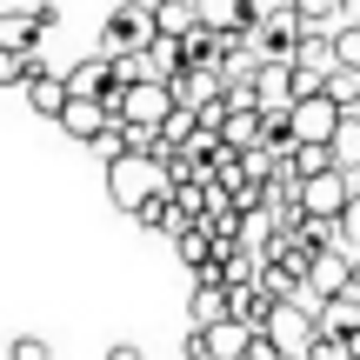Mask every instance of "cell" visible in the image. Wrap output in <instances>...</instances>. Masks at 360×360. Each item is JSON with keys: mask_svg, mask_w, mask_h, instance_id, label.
Returning <instances> with one entry per match:
<instances>
[{"mask_svg": "<svg viewBox=\"0 0 360 360\" xmlns=\"http://www.w3.org/2000/svg\"><path fill=\"white\" fill-rule=\"evenodd\" d=\"M174 174H167V154H141V147H127V154L107 160V200L120 207V214H141L154 193H167Z\"/></svg>", "mask_w": 360, "mask_h": 360, "instance_id": "1", "label": "cell"}, {"mask_svg": "<svg viewBox=\"0 0 360 360\" xmlns=\"http://www.w3.org/2000/svg\"><path fill=\"white\" fill-rule=\"evenodd\" d=\"M160 40V7L154 0H120L101 27V53H147Z\"/></svg>", "mask_w": 360, "mask_h": 360, "instance_id": "2", "label": "cell"}, {"mask_svg": "<svg viewBox=\"0 0 360 360\" xmlns=\"http://www.w3.org/2000/svg\"><path fill=\"white\" fill-rule=\"evenodd\" d=\"M180 107V94H174V80H134V87H120V101H114V114L127 120V127H167V114Z\"/></svg>", "mask_w": 360, "mask_h": 360, "instance_id": "3", "label": "cell"}, {"mask_svg": "<svg viewBox=\"0 0 360 360\" xmlns=\"http://www.w3.org/2000/svg\"><path fill=\"white\" fill-rule=\"evenodd\" d=\"M340 120H347V107H340L327 87H321V94H300V101L287 107V134H294V147H307V141H334Z\"/></svg>", "mask_w": 360, "mask_h": 360, "instance_id": "4", "label": "cell"}, {"mask_svg": "<svg viewBox=\"0 0 360 360\" xmlns=\"http://www.w3.org/2000/svg\"><path fill=\"white\" fill-rule=\"evenodd\" d=\"M354 281H360V254H354L347 240H334V247H321V254H314V267H307V300L321 307V300L347 294Z\"/></svg>", "mask_w": 360, "mask_h": 360, "instance_id": "5", "label": "cell"}, {"mask_svg": "<svg viewBox=\"0 0 360 360\" xmlns=\"http://www.w3.org/2000/svg\"><path fill=\"white\" fill-rule=\"evenodd\" d=\"M254 101H260V114H267V120H287V107L300 101V74H294V60H260V74H254Z\"/></svg>", "mask_w": 360, "mask_h": 360, "instance_id": "6", "label": "cell"}, {"mask_svg": "<svg viewBox=\"0 0 360 360\" xmlns=\"http://www.w3.org/2000/svg\"><path fill=\"white\" fill-rule=\"evenodd\" d=\"M114 120H120V114H114L107 101H94V94H74V101H67V114H60V127H67V141L94 147L107 127H114Z\"/></svg>", "mask_w": 360, "mask_h": 360, "instance_id": "7", "label": "cell"}, {"mask_svg": "<svg viewBox=\"0 0 360 360\" xmlns=\"http://www.w3.org/2000/svg\"><path fill=\"white\" fill-rule=\"evenodd\" d=\"M67 80H74V94H94V101H107V107L120 101L114 53H87V60H74V67H67Z\"/></svg>", "mask_w": 360, "mask_h": 360, "instance_id": "8", "label": "cell"}, {"mask_svg": "<svg viewBox=\"0 0 360 360\" xmlns=\"http://www.w3.org/2000/svg\"><path fill=\"white\" fill-rule=\"evenodd\" d=\"M200 340H207V360H247L254 354V340H260V327H247V321H214V327H200Z\"/></svg>", "mask_w": 360, "mask_h": 360, "instance_id": "9", "label": "cell"}, {"mask_svg": "<svg viewBox=\"0 0 360 360\" xmlns=\"http://www.w3.org/2000/svg\"><path fill=\"white\" fill-rule=\"evenodd\" d=\"M227 314H233V287L214 281V274H200V281H193V300H187V321L214 327V321H227Z\"/></svg>", "mask_w": 360, "mask_h": 360, "instance_id": "10", "label": "cell"}, {"mask_svg": "<svg viewBox=\"0 0 360 360\" xmlns=\"http://www.w3.org/2000/svg\"><path fill=\"white\" fill-rule=\"evenodd\" d=\"M200 20L220 27V34H247L260 20V0H200Z\"/></svg>", "mask_w": 360, "mask_h": 360, "instance_id": "11", "label": "cell"}, {"mask_svg": "<svg viewBox=\"0 0 360 360\" xmlns=\"http://www.w3.org/2000/svg\"><path fill=\"white\" fill-rule=\"evenodd\" d=\"M321 334H340V340L360 334V287H347V294H334V300H321Z\"/></svg>", "mask_w": 360, "mask_h": 360, "instance_id": "12", "label": "cell"}, {"mask_svg": "<svg viewBox=\"0 0 360 360\" xmlns=\"http://www.w3.org/2000/svg\"><path fill=\"white\" fill-rule=\"evenodd\" d=\"M174 94L187 107H207V101H220V94H227V74H220V67H187V74L174 80Z\"/></svg>", "mask_w": 360, "mask_h": 360, "instance_id": "13", "label": "cell"}, {"mask_svg": "<svg viewBox=\"0 0 360 360\" xmlns=\"http://www.w3.org/2000/svg\"><path fill=\"white\" fill-rule=\"evenodd\" d=\"M47 27L34 20V7H0V47H40Z\"/></svg>", "mask_w": 360, "mask_h": 360, "instance_id": "14", "label": "cell"}, {"mask_svg": "<svg viewBox=\"0 0 360 360\" xmlns=\"http://www.w3.org/2000/svg\"><path fill=\"white\" fill-rule=\"evenodd\" d=\"M267 314H274V294H267L260 281H240V287H233V321L267 327Z\"/></svg>", "mask_w": 360, "mask_h": 360, "instance_id": "15", "label": "cell"}, {"mask_svg": "<svg viewBox=\"0 0 360 360\" xmlns=\"http://www.w3.org/2000/svg\"><path fill=\"white\" fill-rule=\"evenodd\" d=\"M160 7V34H193V27H200V0H154Z\"/></svg>", "mask_w": 360, "mask_h": 360, "instance_id": "16", "label": "cell"}, {"mask_svg": "<svg viewBox=\"0 0 360 360\" xmlns=\"http://www.w3.org/2000/svg\"><path fill=\"white\" fill-rule=\"evenodd\" d=\"M334 154H340V167H354V174H360V114H347V120H340Z\"/></svg>", "mask_w": 360, "mask_h": 360, "instance_id": "17", "label": "cell"}, {"mask_svg": "<svg viewBox=\"0 0 360 360\" xmlns=\"http://www.w3.org/2000/svg\"><path fill=\"white\" fill-rule=\"evenodd\" d=\"M294 13L307 27H334V34H340V0H294Z\"/></svg>", "mask_w": 360, "mask_h": 360, "instance_id": "18", "label": "cell"}, {"mask_svg": "<svg viewBox=\"0 0 360 360\" xmlns=\"http://www.w3.org/2000/svg\"><path fill=\"white\" fill-rule=\"evenodd\" d=\"M7 360H53V347H47L40 334H13V340H7Z\"/></svg>", "mask_w": 360, "mask_h": 360, "instance_id": "19", "label": "cell"}, {"mask_svg": "<svg viewBox=\"0 0 360 360\" xmlns=\"http://www.w3.org/2000/svg\"><path fill=\"white\" fill-rule=\"evenodd\" d=\"M334 40H340V67H354V74H360V20H354V27H340Z\"/></svg>", "mask_w": 360, "mask_h": 360, "instance_id": "20", "label": "cell"}, {"mask_svg": "<svg viewBox=\"0 0 360 360\" xmlns=\"http://www.w3.org/2000/svg\"><path fill=\"white\" fill-rule=\"evenodd\" d=\"M340 240H347V247H354V254H360V193H354V200H347V214H340Z\"/></svg>", "mask_w": 360, "mask_h": 360, "instance_id": "21", "label": "cell"}, {"mask_svg": "<svg viewBox=\"0 0 360 360\" xmlns=\"http://www.w3.org/2000/svg\"><path fill=\"white\" fill-rule=\"evenodd\" d=\"M34 20L47 27V34H53V27H60V7H53V0H34Z\"/></svg>", "mask_w": 360, "mask_h": 360, "instance_id": "22", "label": "cell"}, {"mask_svg": "<svg viewBox=\"0 0 360 360\" xmlns=\"http://www.w3.org/2000/svg\"><path fill=\"white\" fill-rule=\"evenodd\" d=\"M107 360H141V347H134V340H114V347H107Z\"/></svg>", "mask_w": 360, "mask_h": 360, "instance_id": "23", "label": "cell"}, {"mask_svg": "<svg viewBox=\"0 0 360 360\" xmlns=\"http://www.w3.org/2000/svg\"><path fill=\"white\" fill-rule=\"evenodd\" d=\"M174 360H187V354H174Z\"/></svg>", "mask_w": 360, "mask_h": 360, "instance_id": "24", "label": "cell"}]
</instances>
